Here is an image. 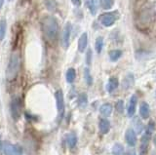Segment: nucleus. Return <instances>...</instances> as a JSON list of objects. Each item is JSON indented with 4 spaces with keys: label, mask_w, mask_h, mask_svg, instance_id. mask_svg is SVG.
Wrapping results in <instances>:
<instances>
[{
    "label": "nucleus",
    "mask_w": 156,
    "mask_h": 155,
    "mask_svg": "<svg viewBox=\"0 0 156 155\" xmlns=\"http://www.w3.org/2000/svg\"><path fill=\"white\" fill-rule=\"evenodd\" d=\"M41 27L44 36L50 42H55L58 34V21L52 16H46L41 20Z\"/></svg>",
    "instance_id": "nucleus-1"
},
{
    "label": "nucleus",
    "mask_w": 156,
    "mask_h": 155,
    "mask_svg": "<svg viewBox=\"0 0 156 155\" xmlns=\"http://www.w3.org/2000/svg\"><path fill=\"white\" fill-rule=\"evenodd\" d=\"M20 69H21V57L18 52H15L10 57L8 66L6 69V78L9 81H12L17 77Z\"/></svg>",
    "instance_id": "nucleus-2"
},
{
    "label": "nucleus",
    "mask_w": 156,
    "mask_h": 155,
    "mask_svg": "<svg viewBox=\"0 0 156 155\" xmlns=\"http://www.w3.org/2000/svg\"><path fill=\"white\" fill-rule=\"evenodd\" d=\"M1 150L4 155H23V148L19 144H12L10 142L1 143Z\"/></svg>",
    "instance_id": "nucleus-3"
},
{
    "label": "nucleus",
    "mask_w": 156,
    "mask_h": 155,
    "mask_svg": "<svg viewBox=\"0 0 156 155\" xmlns=\"http://www.w3.org/2000/svg\"><path fill=\"white\" fill-rule=\"evenodd\" d=\"M56 103H57V109H58V122H61L65 115L66 110V104H65V97L62 90H58L55 94Z\"/></svg>",
    "instance_id": "nucleus-4"
},
{
    "label": "nucleus",
    "mask_w": 156,
    "mask_h": 155,
    "mask_svg": "<svg viewBox=\"0 0 156 155\" xmlns=\"http://www.w3.org/2000/svg\"><path fill=\"white\" fill-rule=\"evenodd\" d=\"M10 110H11V115L14 120H19L22 115V101L21 99L18 97H15L12 99L11 104H10Z\"/></svg>",
    "instance_id": "nucleus-5"
},
{
    "label": "nucleus",
    "mask_w": 156,
    "mask_h": 155,
    "mask_svg": "<svg viewBox=\"0 0 156 155\" xmlns=\"http://www.w3.org/2000/svg\"><path fill=\"white\" fill-rule=\"evenodd\" d=\"M151 136H152V134H149L147 132H144L141 136L139 155H148L149 142L151 139Z\"/></svg>",
    "instance_id": "nucleus-6"
},
{
    "label": "nucleus",
    "mask_w": 156,
    "mask_h": 155,
    "mask_svg": "<svg viewBox=\"0 0 156 155\" xmlns=\"http://www.w3.org/2000/svg\"><path fill=\"white\" fill-rule=\"evenodd\" d=\"M71 30L72 26L70 23H66L65 27H63L62 34V45L65 49H67L69 46V41H70V34H71Z\"/></svg>",
    "instance_id": "nucleus-7"
},
{
    "label": "nucleus",
    "mask_w": 156,
    "mask_h": 155,
    "mask_svg": "<svg viewBox=\"0 0 156 155\" xmlns=\"http://www.w3.org/2000/svg\"><path fill=\"white\" fill-rule=\"evenodd\" d=\"M116 15L115 13H105L100 17V22L104 26L109 27L114 25L116 22Z\"/></svg>",
    "instance_id": "nucleus-8"
},
{
    "label": "nucleus",
    "mask_w": 156,
    "mask_h": 155,
    "mask_svg": "<svg viewBox=\"0 0 156 155\" xmlns=\"http://www.w3.org/2000/svg\"><path fill=\"white\" fill-rule=\"evenodd\" d=\"M125 139L126 143H128L129 146L134 147L138 142V138H136V133L134 129H128L125 133Z\"/></svg>",
    "instance_id": "nucleus-9"
},
{
    "label": "nucleus",
    "mask_w": 156,
    "mask_h": 155,
    "mask_svg": "<svg viewBox=\"0 0 156 155\" xmlns=\"http://www.w3.org/2000/svg\"><path fill=\"white\" fill-rule=\"evenodd\" d=\"M136 104H138V97L136 95H133L131 97L129 104H128V108H127V115H128L129 117H133L134 114L136 113Z\"/></svg>",
    "instance_id": "nucleus-10"
},
{
    "label": "nucleus",
    "mask_w": 156,
    "mask_h": 155,
    "mask_svg": "<svg viewBox=\"0 0 156 155\" xmlns=\"http://www.w3.org/2000/svg\"><path fill=\"white\" fill-rule=\"evenodd\" d=\"M88 45V34L87 32L82 33L79 40H78V51L80 53H84V51L86 50Z\"/></svg>",
    "instance_id": "nucleus-11"
},
{
    "label": "nucleus",
    "mask_w": 156,
    "mask_h": 155,
    "mask_svg": "<svg viewBox=\"0 0 156 155\" xmlns=\"http://www.w3.org/2000/svg\"><path fill=\"white\" fill-rule=\"evenodd\" d=\"M140 115L143 119H147L150 115V107L145 101H143L140 105Z\"/></svg>",
    "instance_id": "nucleus-12"
},
{
    "label": "nucleus",
    "mask_w": 156,
    "mask_h": 155,
    "mask_svg": "<svg viewBox=\"0 0 156 155\" xmlns=\"http://www.w3.org/2000/svg\"><path fill=\"white\" fill-rule=\"evenodd\" d=\"M118 85H119L118 79H117L116 77H110L106 84V91L108 92V93H112V92H114L118 88Z\"/></svg>",
    "instance_id": "nucleus-13"
},
{
    "label": "nucleus",
    "mask_w": 156,
    "mask_h": 155,
    "mask_svg": "<svg viewBox=\"0 0 156 155\" xmlns=\"http://www.w3.org/2000/svg\"><path fill=\"white\" fill-rule=\"evenodd\" d=\"M99 129H100V132L102 135L107 134L110 130V122L105 118L101 119L99 122Z\"/></svg>",
    "instance_id": "nucleus-14"
},
{
    "label": "nucleus",
    "mask_w": 156,
    "mask_h": 155,
    "mask_svg": "<svg viewBox=\"0 0 156 155\" xmlns=\"http://www.w3.org/2000/svg\"><path fill=\"white\" fill-rule=\"evenodd\" d=\"M135 83V77L133 74H128L125 76V78L123 79V82H122V88L124 90H128L130 89L132 86Z\"/></svg>",
    "instance_id": "nucleus-15"
},
{
    "label": "nucleus",
    "mask_w": 156,
    "mask_h": 155,
    "mask_svg": "<svg viewBox=\"0 0 156 155\" xmlns=\"http://www.w3.org/2000/svg\"><path fill=\"white\" fill-rule=\"evenodd\" d=\"M112 109H113V107H112L111 104L105 103L100 107V112L102 116H105V117H108L112 113Z\"/></svg>",
    "instance_id": "nucleus-16"
},
{
    "label": "nucleus",
    "mask_w": 156,
    "mask_h": 155,
    "mask_svg": "<svg viewBox=\"0 0 156 155\" xmlns=\"http://www.w3.org/2000/svg\"><path fill=\"white\" fill-rule=\"evenodd\" d=\"M66 144L69 148H74L77 144V136L74 133H69L66 135Z\"/></svg>",
    "instance_id": "nucleus-17"
},
{
    "label": "nucleus",
    "mask_w": 156,
    "mask_h": 155,
    "mask_svg": "<svg viewBox=\"0 0 156 155\" xmlns=\"http://www.w3.org/2000/svg\"><path fill=\"white\" fill-rule=\"evenodd\" d=\"M77 104L81 109L86 108V106L88 105V96L86 93H81L79 94L77 98Z\"/></svg>",
    "instance_id": "nucleus-18"
},
{
    "label": "nucleus",
    "mask_w": 156,
    "mask_h": 155,
    "mask_svg": "<svg viewBox=\"0 0 156 155\" xmlns=\"http://www.w3.org/2000/svg\"><path fill=\"white\" fill-rule=\"evenodd\" d=\"M66 81L67 83H73L76 78V71L74 69H72V67H70V69H68L67 71H66Z\"/></svg>",
    "instance_id": "nucleus-19"
},
{
    "label": "nucleus",
    "mask_w": 156,
    "mask_h": 155,
    "mask_svg": "<svg viewBox=\"0 0 156 155\" xmlns=\"http://www.w3.org/2000/svg\"><path fill=\"white\" fill-rule=\"evenodd\" d=\"M85 5L89 9V11L92 15L95 16L97 14V6H96L95 0H85Z\"/></svg>",
    "instance_id": "nucleus-20"
},
{
    "label": "nucleus",
    "mask_w": 156,
    "mask_h": 155,
    "mask_svg": "<svg viewBox=\"0 0 156 155\" xmlns=\"http://www.w3.org/2000/svg\"><path fill=\"white\" fill-rule=\"evenodd\" d=\"M112 155H125V149L121 143H115L112 147Z\"/></svg>",
    "instance_id": "nucleus-21"
},
{
    "label": "nucleus",
    "mask_w": 156,
    "mask_h": 155,
    "mask_svg": "<svg viewBox=\"0 0 156 155\" xmlns=\"http://www.w3.org/2000/svg\"><path fill=\"white\" fill-rule=\"evenodd\" d=\"M109 60L111 62H117L122 57V51L121 50H111L108 53Z\"/></svg>",
    "instance_id": "nucleus-22"
},
{
    "label": "nucleus",
    "mask_w": 156,
    "mask_h": 155,
    "mask_svg": "<svg viewBox=\"0 0 156 155\" xmlns=\"http://www.w3.org/2000/svg\"><path fill=\"white\" fill-rule=\"evenodd\" d=\"M84 80L86 82V84L88 86H92L93 85V77L91 75V72H90V69L89 67H85L84 69Z\"/></svg>",
    "instance_id": "nucleus-23"
},
{
    "label": "nucleus",
    "mask_w": 156,
    "mask_h": 155,
    "mask_svg": "<svg viewBox=\"0 0 156 155\" xmlns=\"http://www.w3.org/2000/svg\"><path fill=\"white\" fill-rule=\"evenodd\" d=\"M133 126H134V129L136 130V132L138 133H141V131L144 130V125H143V122L140 121V119L139 117H135L134 120H133Z\"/></svg>",
    "instance_id": "nucleus-24"
},
{
    "label": "nucleus",
    "mask_w": 156,
    "mask_h": 155,
    "mask_svg": "<svg viewBox=\"0 0 156 155\" xmlns=\"http://www.w3.org/2000/svg\"><path fill=\"white\" fill-rule=\"evenodd\" d=\"M95 48L98 54H101L102 51V48H104V38L101 36L97 37L96 39V43H95Z\"/></svg>",
    "instance_id": "nucleus-25"
},
{
    "label": "nucleus",
    "mask_w": 156,
    "mask_h": 155,
    "mask_svg": "<svg viewBox=\"0 0 156 155\" xmlns=\"http://www.w3.org/2000/svg\"><path fill=\"white\" fill-rule=\"evenodd\" d=\"M7 22L5 20H0V41H2L6 34Z\"/></svg>",
    "instance_id": "nucleus-26"
},
{
    "label": "nucleus",
    "mask_w": 156,
    "mask_h": 155,
    "mask_svg": "<svg viewBox=\"0 0 156 155\" xmlns=\"http://www.w3.org/2000/svg\"><path fill=\"white\" fill-rule=\"evenodd\" d=\"M100 3H101V6L102 9H105V10H109V9L113 7L114 1L113 0H100Z\"/></svg>",
    "instance_id": "nucleus-27"
},
{
    "label": "nucleus",
    "mask_w": 156,
    "mask_h": 155,
    "mask_svg": "<svg viewBox=\"0 0 156 155\" xmlns=\"http://www.w3.org/2000/svg\"><path fill=\"white\" fill-rule=\"evenodd\" d=\"M45 6L49 11L51 12H55L57 9V3L56 0H45Z\"/></svg>",
    "instance_id": "nucleus-28"
},
{
    "label": "nucleus",
    "mask_w": 156,
    "mask_h": 155,
    "mask_svg": "<svg viewBox=\"0 0 156 155\" xmlns=\"http://www.w3.org/2000/svg\"><path fill=\"white\" fill-rule=\"evenodd\" d=\"M115 109L118 113H123L124 112V101L122 100H119L118 101H116Z\"/></svg>",
    "instance_id": "nucleus-29"
},
{
    "label": "nucleus",
    "mask_w": 156,
    "mask_h": 155,
    "mask_svg": "<svg viewBox=\"0 0 156 155\" xmlns=\"http://www.w3.org/2000/svg\"><path fill=\"white\" fill-rule=\"evenodd\" d=\"M92 57H93L92 50L89 49L87 51V54H86V64H87V65H90L92 64Z\"/></svg>",
    "instance_id": "nucleus-30"
},
{
    "label": "nucleus",
    "mask_w": 156,
    "mask_h": 155,
    "mask_svg": "<svg viewBox=\"0 0 156 155\" xmlns=\"http://www.w3.org/2000/svg\"><path fill=\"white\" fill-rule=\"evenodd\" d=\"M125 155H136V151H135V149L130 148V149H128V150L126 151Z\"/></svg>",
    "instance_id": "nucleus-31"
},
{
    "label": "nucleus",
    "mask_w": 156,
    "mask_h": 155,
    "mask_svg": "<svg viewBox=\"0 0 156 155\" xmlns=\"http://www.w3.org/2000/svg\"><path fill=\"white\" fill-rule=\"evenodd\" d=\"M72 3L74 4L75 6H79L81 3V0H72Z\"/></svg>",
    "instance_id": "nucleus-32"
},
{
    "label": "nucleus",
    "mask_w": 156,
    "mask_h": 155,
    "mask_svg": "<svg viewBox=\"0 0 156 155\" xmlns=\"http://www.w3.org/2000/svg\"><path fill=\"white\" fill-rule=\"evenodd\" d=\"M3 3H4V0H0V9L2 8V6H3Z\"/></svg>",
    "instance_id": "nucleus-33"
},
{
    "label": "nucleus",
    "mask_w": 156,
    "mask_h": 155,
    "mask_svg": "<svg viewBox=\"0 0 156 155\" xmlns=\"http://www.w3.org/2000/svg\"><path fill=\"white\" fill-rule=\"evenodd\" d=\"M9 1H12V0H9Z\"/></svg>",
    "instance_id": "nucleus-34"
}]
</instances>
